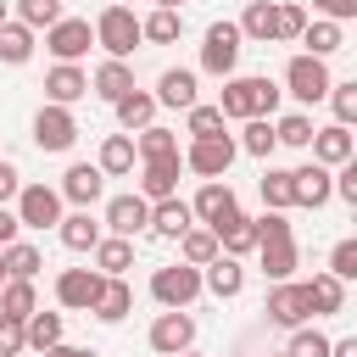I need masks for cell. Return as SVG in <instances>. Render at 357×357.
I'll list each match as a JSON object with an SVG mask.
<instances>
[{
    "label": "cell",
    "instance_id": "obj_1",
    "mask_svg": "<svg viewBox=\"0 0 357 357\" xmlns=\"http://www.w3.org/2000/svg\"><path fill=\"white\" fill-rule=\"evenodd\" d=\"M89 28H95V45H100L106 56H117V61H128L134 45H139V17H134V6H106Z\"/></svg>",
    "mask_w": 357,
    "mask_h": 357
},
{
    "label": "cell",
    "instance_id": "obj_2",
    "mask_svg": "<svg viewBox=\"0 0 357 357\" xmlns=\"http://www.w3.org/2000/svg\"><path fill=\"white\" fill-rule=\"evenodd\" d=\"M329 84H335V78H329L324 56H307V50H301V56H290V61H284V95H290V100L318 106V100L329 95Z\"/></svg>",
    "mask_w": 357,
    "mask_h": 357
},
{
    "label": "cell",
    "instance_id": "obj_3",
    "mask_svg": "<svg viewBox=\"0 0 357 357\" xmlns=\"http://www.w3.org/2000/svg\"><path fill=\"white\" fill-rule=\"evenodd\" d=\"M234 156H240L234 134H206V139H190V151H184V173H201V178H229Z\"/></svg>",
    "mask_w": 357,
    "mask_h": 357
},
{
    "label": "cell",
    "instance_id": "obj_4",
    "mask_svg": "<svg viewBox=\"0 0 357 357\" xmlns=\"http://www.w3.org/2000/svg\"><path fill=\"white\" fill-rule=\"evenodd\" d=\"M240 50H245L240 28H234V22H212V28H206V39H201V67H206L212 78H234Z\"/></svg>",
    "mask_w": 357,
    "mask_h": 357
},
{
    "label": "cell",
    "instance_id": "obj_5",
    "mask_svg": "<svg viewBox=\"0 0 357 357\" xmlns=\"http://www.w3.org/2000/svg\"><path fill=\"white\" fill-rule=\"evenodd\" d=\"M190 212H195V223H206L212 234H218V229H229L234 218H245V212H240V201H234V190H229L223 178H206V184L195 190Z\"/></svg>",
    "mask_w": 357,
    "mask_h": 357
},
{
    "label": "cell",
    "instance_id": "obj_6",
    "mask_svg": "<svg viewBox=\"0 0 357 357\" xmlns=\"http://www.w3.org/2000/svg\"><path fill=\"white\" fill-rule=\"evenodd\" d=\"M151 296H156L162 307H190V301L201 296V268H190V262L156 268V273H151Z\"/></svg>",
    "mask_w": 357,
    "mask_h": 357
},
{
    "label": "cell",
    "instance_id": "obj_7",
    "mask_svg": "<svg viewBox=\"0 0 357 357\" xmlns=\"http://www.w3.org/2000/svg\"><path fill=\"white\" fill-rule=\"evenodd\" d=\"M145 340H151L156 357H178V351L195 346V318H190L184 307H167V312H156V324H151Z\"/></svg>",
    "mask_w": 357,
    "mask_h": 357
},
{
    "label": "cell",
    "instance_id": "obj_8",
    "mask_svg": "<svg viewBox=\"0 0 357 357\" xmlns=\"http://www.w3.org/2000/svg\"><path fill=\"white\" fill-rule=\"evenodd\" d=\"M17 223H22V229H56V223H61V190H50V184H22V190H17Z\"/></svg>",
    "mask_w": 357,
    "mask_h": 357
},
{
    "label": "cell",
    "instance_id": "obj_9",
    "mask_svg": "<svg viewBox=\"0 0 357 357\" xmlns=\"http://www.w3.org/2000/svg\"><path fill=\"white\" fill-rule=\"evenodd\" d=\"M89 45H95V28H89L84 17H56V22L45 28V50H50L56 61H78V56H89Z\"/></svg>",
    "mask_w": 357,
    "mask_h": 357
},
{
    "label": "cell",
    "instance_id": "obj_10",
    "mask_svg": "<svg viewBox=\"0 0 357 357\" xmlns=\"http://www.w3.org/2000/svg\"><path fill=\"white\" fill-rule=\"evenodd\" d=\"M73 139H78V117H73V106H39V117H33V145L39 151H73Z\"/></svg>",
    "mask_w": 357,
    "mask_h": 357
},
{
    "label": "cell",
    "instance_id": "obj_11",
    "mask_svg": "<svg viewBox=\"0 0 357 357\" xmlns=\"http://www.w3.org/2000/svg\"><path fill=\"white\" fill-rule=\"evenodd\" d=\"M329 195H335V167H324V162L290 167V206H324Z\"/></svg>",
    "mask_w": 357,
    "mask_h": 357
},
{
    "label": "cell",
    "instance_id": "obj_12",
    "mask_svg": "<svg viewBox=\"0 0 357 357\" xmlns=\"http://www.w3.org/2000/svg\"><path fill=\"white\" fill-rule=\"evenodd\" d=\"M268 324H279V329H296V324H312V312H307V290H301V279H279L273 290H268Z\"/></svg>",
    "mask_w": 357,
    "mask_h": 357
},
{
    "label": "cell",
    "instance_id": "obj_13",
    "mask_svg": "<svg viewBox=\"0 0 357 357\" xmlns=\"http://www.w3.org/2000/svg\"><path fill=\"white\" fill-rule=\"evenodd\" d=\"M100 279H106V273H95V268H61V273H56V301H61L67 312H89L95 296H100Z\"/></svg>",
    "mask_w": 357,
    "mask_h": 357
},
{
    "label": "cell",
    "instance_id": "obj_14",
    "mask_svg": "<svg viewBox=\"0 0 357 357\" xmlns=\"http://www.w3.org/2000/svg\"><path fill=\"white\" fill-rule=\"evenodd\" d=\"M100 229H112V234H123V240H134L139 229H151V201L134 190V195H112L106 201V223Z\"/></svg>",
    "mask_w": 357,
    "mask_h": 357
},
{
    "label": "cell",
    "instance_id": "obj_15",
    "mask_svg": "<svg viewBox=\"0 0 357 357\" xmlns=\"http://www.w3.org/2000/svg\"><path fill=\"white\" fill-rule=\"evenodd\" d=\"M89 95V73L78 67V61H56L50 73H45V100L50 106H73V100H84Z\"/></svg>",
    "mask_w": 357,
    "mask_h": 357
},
{
    "label": "cell",
    "instance_id": "obj_16",
    "mask_svg": "<svg viewBox=\"0 0 357 357\" xmlns=\"http://www.w3.org/2000/svg\"><path fill=\"white\" fill-rule=\"evenodd\" d=\"M178 178H184V156H156V162H139V195H145V201L178 195Z\"/></svg>",
    "mask_w": 357,
    "mask_h": 357
},
{
    "label": "cell",
    "instance_id": "obj_17",
    "mask_svg": "<svg viewBox=\"0 0 357 357\" xmlns=\"http://www.w3.org/2000/svg\"><path fill=\"white\" fill-rule=\"evenodd\" d=\"M106 195V173L95 167V162H73L67 173H61V201H73V206H95Z\"/></svg>",
    "mask_w": 357,
    "mask_h": 357
},
{
    "label": "cell",
    "instance_id": "obj_18",
    "mask_svg": "<svg viewBox=\"0 0 357 357\" xmlns=\"http://www.w3.org/2000/svg\"><path fill=\"white\" fill-rule=\"evenodd\" d=\"M307 151H312V162H324V167H340V162H351V156H357V145H351V128H346V123L312 128Z\"/></svg>",
    "mask_w": 357,
    "mask_h": 357
},
{
    "label": "cell",
    "instance_id": "obj_19",
    "mask_svg": "<svg viewBox=\"0 0 357 357\" xmlns=\"http://www.w3.org/2000/svg\"><path fill=\"white\" fill-rule=\"evenodd\" d=\"M128 89H134V67H128V61H117V56H106V61L89 73V95H100L106 106H112V100H123Z\"/></svg>",
    "mask_w": 357,
    "mask_h": 357
},
{
    "label": "cell",
    "instance_id": "obj_20",
    "mask_svg": "<svg viewBox=\"0 0 357 357\" xmlns=\"http://www.w3.org/2000/svg\"><path fill=\"white\" fill-rule=\"evenodd\" d=\"M201 290H212V296H223V301L240 296V290H245V268H240V257H223V251H218V257L201 268Z\"/></svg>",
    "mask_w": 357,
    "mask_h": 357
},
{
    "label": "cell",
    "instance_id": "obj_21",
    "mask_svg": "<svg viewBox=\"0 0 357 357\" xmlns=\"http://www.w3.org/2000/svg\"><path fill=\"white\" fill-rule=\"evenodd\" d=\"M151 95H156V106H178V112H190V106L201 100V95H195V73H190V67H167V73L156 78V89H151Z\"/></svg>",
    "mask_w": 357,
    "mask_h": 357
},
{
    "label": "cell",
    "instance_id": "obj_22",
    "mask_svg": "<svg viewBox=\"0 0 357 357\" xmlns=\"http://www.w3.org/2000/svg\"><path fill=\"white\" fill-rule=\"evenodd\" d=\"M190 223H195L190 201H178V195H162V201H151V234H162V240H178Z\"/></svg>",
    "mask_w": 357,
    "mask_h": 357
},
{
    "label": "cell",
    "instance_id": "obj_23",
    "mask_svg": "<svg viewBox=\"0 0 357 357\" xmlns=\"http://www.w3.org/2000/svg\"><path fill=\"white\" fill-rule=\"evenodd\" d=\"M89 257H95V273H106V279H123V273L134 268V240H123V234H100Z\"/></svg>",
    "mask_w": 357,
    "mask_h": 357
},
{
    "label": "cell",
    "instance_id": "obj_24",
    "mask_svg": "<svg viewBox=\"0 0 357 357\" xmlns=\"http://www.w3.org/2000/svg\"><path fill=\"white\" fill-rule=\"evenodd\" d=\"M301 290H307V312L312 318H329V312L346 307V284L335 273H312V279H301Z\"/></svg>",
    "mask_w": 357,
    "mask_h": 357
},
{
    "label": "cell",
    "instance_id": "obj_25",
    "mask_svg": "<svg viewBox=\"0 0 357 357\" xmlns=\"http://www.w3.org/2000/svg\"><path fill=\"white\" fill-rule=\"evenodd\" d=\"M100 324H123L128 312H134V290H128V279H100V296H95V307H89Z\"/></svg>",
    "mask_w": 357,
    "mask_h": 357
},
{
    "label": "cell",
    "instance_id": "obj_26",
    "mask_svg": "<svg viewBox=\"0 0 357 357\" xmlns=\"http://www.w3.org/2000/svg\"><path fill=\"white\" fill-rule=\"evenodd\" d=\"M112 112H117L123 134H139L145 123H156V95H151V89H128L123 100H112Z\"/></svg>",
    "mask_w": 357,
    "mask_h": 357
},
{
    "label": "cell",
    "instance_id": "obj_27",
    "mask_svg": "<svg viewBox=\"0 0 357 357\" xmlns=\"http://www.w3.org/2000/svg\"><path fill=\"white\" fill-rule=\"evenodd\" d=\"M134 134H106L100 139V156H95V167L106 173V178H123V173H134Z\"/></svg>",
    "mask_w": 357,
    "mask_h": 357
},
{
    "label": "cell",
    "instance_id": "obj_28",
    "mask_svg": "<svg viewBox=\"0 0 357 357\" xmlns=\"http://www.w3.org/2000/svg\"><path fill=\"white\" fill-rule=\"evenodd\" d=\"M56 234H61V245H67V251H95L100 223L89 218V206H78V212H67V218L56 223Z\"/></svg>",
    "mask_w": 357,
    "mask_h": 357
},
{
    "label": "cell",
    "instance_id": "obj_29",
    "mask_svg": "<svg viewBox=\"0 0 357 357\" xmlns=\"http://www.w3.org/2000/svg\"><path fill=\"white\" fill-rule=\"evenodd\" d=\"M257 251H262V273H268L273 284H279V279H296V262H301L296 234H290V240H262Z\"/></svg>",
    "mask_w": 357,
    "mask_h": 357
},
{
    "label": "cell",
    "instance_id": "obj_30",
    "mask_svg": "<svg viewBox=\"0 0 357 357\" xmlns=\"http://www.w3.org/2000/svg\"><path fill=\"white\" fill-rule=\"evenodd\" d=\"M218 257V234L206 229V223H190L184 234H178V262H190V268H206Z\"/></svg>",
    "mask_w": 357,
    "mask_h": 357
},
{
    "label": "cell",
    "instance_id": "obj_31",
    "mask_svg": "<svg viewBox=\"0 0 357 357\" xmlns=\"http://www.w3.org/2000/svg\"><path fill=\"white\" fill-rule=\"evenodd\" d=\"M28 56H33V28L17 22V17H6V22H0V61H6V67H22Z\"/></svg>",
    "mask_w": 357,
    "mask_h": 357
},
{
    "label": "cell",
    "instance_id": "obj_32",
    "mask_svg": "<svg viewBox=\"0 0 357 357\" xmlns=\"http://www.w3.org/2000/svg\"><path fill=\"white\" fill-rule=\"evenodd\" d=\"M301 45H307V56H324V61H329V56L346 45V28H340V22H329V17H318V22H307V28H301Z\"/></svg>",
    "mask_w": 357,
    "mask_h": 357
},
{
    "label": "cell",
    "instance_id": "obj_33",
    "mask_svg": "<svg viewBox=\"0 0 357 357\" xmlns=\"http://www.w3.org/2000/svg\"><path fill=\"white\" fill-rule=\"evenodd\" d=\"M134 156H139V162L178 156V134H173V128H162V123H145V128L134 134Z\"/></svg>",
    "mask_w": 357,
    "mask_h": 357
},
{
    "label": "cell",
    "instance_id": "obj_34",
    "mask_svg": "<svg viewBox=\"0 0 357 357\" xmlns=\"http://www.w3.org/2000/svg\"><path fill=\"white\" fill-rule=\"evenodd\" d=\"M0 268H6V279H33L45 268V257H39V245L11 240V245H0Z\"/></svg>",
    "mask_w": 357,
    "mask_h": 357
},
{
    "label": "cell",
    "instance_id": "obj_35",
    "mask_svg": "<svg viewBox=\"0 0 357 357\" xmlns=\"http://www.w3.org/2000/svg\"><path fill=\"white\" fill-rule=\"evenodd\" d=\"M240 39H257V45H273V0H245L240 11Z\"/></svg>",
    "mask_w": 357,
    "mask_h": 357
},
{
    "label": "cell",
    "instance_id": "obj_36",
    "mask_svg": "<svg viewBox=\"0 0 357 357\" xmlns=\"http://www.w3.org/2000/svg\"><path fill=\"white\" fill-rule=\"evenodd\" d=\"M218 112H223V123H245V117H257V112H251V78H223Z\"/></svg>",
    "mask_w": 357,
    "mask_h": 357
},
{
    "label": "cell",
    "instance_id": "obj_37",
    "mask_svg": "<svg viewBox=\"0 0 357 357\" xmlns=\"http://www.w3.org/2000/svg\"><path fill=\"white\" fill-rule=\"evenodd\" d=\"M234 145H240L245 156L268 162V156H273V145H279V139H273V117H245V128H240V139H234Z\"/></svg>",
    "mask_w": 357,
    "mask_h": 357
},
{
    "label": "cell",
    "instance_id": "obj_38",
    "mask_svg": "<svg viewBox=\"0 0 357 357\" xmlns=\"http://www.w3.org/2000/svg\"><path fill=\"white\" fill-rule=\"evenodd\" d=\"M178 33H184V17L167 11V6H156L151 17H139V39H151V45H173Z\"/></svg>",
    "mask_w": 357,
    "mask_h": 357
},
{
    "label": "cell",
    "instance_id": "obj_39",
    "mask_svg": "<svg viewBox=\"0 0 357 357\" xmlns=\"http://www.w3.org/2000/svg\"><path fill=\"white\" fill-rule=\"evenodd\" d=\"M39 307V290H33V279H6L0 284V312H11V318H28Z\"/></svg>",
    "mask_w": 357,
    "mask_h": 357
},
{
    "label": "cell",
    "instance_id": "obj_40",
    "mask_svg": "<svg viewBox=\"0 0 357 357\" xmlns=\"http://www.w3.org/2000/svg\"><path fill=\"white\" fill-rule=\"evenodd\" d=\"M301 28H307V11H301L296 0H273V45L301 39Z\"/></svg>",
    "mask_w": 357,
    "mask_h": 357
},
{
    "label": "cell",
    "instance_id": "obj_41",
    "mask_svg": "<svg viewBox=\"0 0 357 357\" xmlns=\"http://www.w3.org/2000/svg\"><path fill=\"white\" fill-rule=\"evenodd\" d=\"M22 329H28V346H33V351H45V346H56V340H61V312H39V307H33V312L22 318Z\"/></svg>",
    "mask_w": 357,
    "mask_h": 357
},
{
    "label": "cell",
    "instance_id": "obj_42",
    "mask_svg": "<svg viewBox=\"0 0 357 357\" xmlns=\"http://www.w3.org/2000/svg\"><path fill=\"white\" fill-rule=\"evenodd\" d=\"M273 139L307 151V139H312V117H307V112H284V117H273Z\"/></svg>",
    "mask_w": 357,
    "mask_h": 357
},
{
    "label": "cell",
    "instance_id": "obj_43",
    "mask_svg": "<svg viewBox=\"0 0 357 357\" xmlns=\"http://www.w3.org/2000/svg\"><path fill=\"white\" fill-rule=\"evenodd\" d=\"M257 190H262V206L268 212H290V167H268Z\"/></svg>",
    "mask_w": 357,
    "mask_h": 357
},
{
    "label": "cell",
    "instance_id": "obj_44",
    "mask_svg": "<svg viewBox=\"0 0 357 357\" xmlns=\"http://www.w3.org/2000/svg\"><path fill=\"white\" fill-rule=\"evenodd\" d=\"M218 251H223V257H245V251H257V229H251V218H234L229 229H218Z\"/></svg>",
    "mask_w": 357,
    "mask_h": 357
},
{
    "label": "cell",
    "instance_id": "obj_45",
    "mask_svg": "<svg viewBox=\"0 0 357 357\" xmlns=\"http://www.w3.org/2000/svg\"><path fill=\"white\" fill-rule=\"evenodd\" d=\"M284 357H329V335H324V329H312V324H296V329H290Z\"/></svg>",
    "mask_w": 357,
    "mask_h": 357
},
{
    "label": "cell",
    "instance_id": "obj_46",
    "mask_svg": "<svg viewBox=\"0 0 357 357\" xmlns=\"http://www.w3.org/2000/svg\"><path fill=\"white\" fill-rule=\"evenodd\" d=\"M184 134H190V139H206V134H223V112H218V106H201V100H195V106L184 112Z\"/></svg>",
    "mask_w": 357,
    "mask_h": 357
},
{
    "label": "cell",
    "instance_id": "obj_47",
    "mask_svg": "<svg viewBox=\"0 0 357 357\" xmlns=\"http://www.w3.org/2000/svg\"><path fill=\"white\" fill-rule=\"evenodd\" d=\"M329 106H335V123H357V78H346V84H329V95H324Z\"/></svg>",
    "mask_w": 357,
    "mask_h": 357
},
{
    "label": "cell",
    "instance_id": "obj_48",
    "mask_svg": "<svg viewBox=\"0 0 357 357\" xmlns=\"http://www.w3.org/2000/svg\"><path fill=\"white\" fill-rule=\"evenodd\" d=\"M61 17V0H17V22H28V28H50Z\"/></svg>",
    "mask_w": 357,
    "mask_h": 357
},
{
    "label": "cell",
    "instance_id": "obj_49",
    "mask_svg": "<svg viewBox=\"0 0 357 357\" xmlns=\"http://www.w3.org/2000/svg\"><path fill=\"white\" fill-rule=\"evenodd\" d=\"M279 100H284V89H279L273 78H251V112H257V117H273Z\"/></svg>",
    "mask_w": 357,
    "mask_h": 357
},
{
    "label": "cell",
    "instance_id": "obj_50",
    "mask_svg": "<svg viewBox=\"0 0 357 357\" xmlns=\"http://www.w3.org/2000/svg\"><path fill=\"white\" fill-rule=\"evenodd\" d=\"M329 273H335L340 284H351V279H357V240H340V245L329 251Z\"/></svg>",
    "mask_w": 357,
    "mask_h": 357
},
{
    "label": "cell",
    "instance_id": "obj_51",
    "mask_svg": "<svg viewBox=\"0 0 357 357\" xmlns=\"http://www.w3.org/2000/svg\"><path fill=\"white\" fill-rule=\"evenodd\" d=\"M22 346H28V329H22V318L0 312V357H17Z\"/></svg>",
    "mask_w": 357,
    "mask_h": 357
},
{
    "label": "cell",
    "instance_id": "obj_52",
    "mask_svg": "<svg viewBox=\"0 0 357 357\" xmlns=\"http://www.w3.org/2000/svg\"><path fill=\"white\" fill-rule=\"evenodd\" d=\"M251 229H257V245L262 240H290V218L284 212H262V218H251Z\"/></svg>",
    "mask_w": 357,
    "mask_h": 357
},
{
    "label": "cell",
    "instance_id": "obj_53",
    "mask_svg": "<svg viewBox=\"0 0 357 357\" xmlns=\"http://www.w3.org/2000/svg\"><path fill=\"white\" fill-rule=\"evenodd\" d=\"M335 195H340L346 206H357V162H340V173H335Z\"/></svg>",
    "mask_w": 357,
    "mask_h": 357
},
{
    "label": "cell",
    "instance_id": "obj_54",
    "mask_svg": "<svg viewBox=\"0 0 357 357\" xmlns=\"http://www.w3.org/2000/svg\"><path fill=\"white\" fill-rule=\"evenodd\" d=\"M312 11L329 17V22H351L357 17V0H312Z\"/></svg>",
    "mask_w": 357,
    "mask_h": 357
},
{
    "label": "cell",
    "instance_id": "obj_55",
    "mask_svg": "<svg viewBox=\"0 0 357 357\" xmlns=\"http://www.w3.org/2000/svg\"><path fill=\"white\" fill-rule=\"evenodd\" d=\"M17 190H22V173H17L11 162H0V206H6V201H17Z\"/></svg>",
    "mask_w": 357,
    "mask_h": 357
},
{
    "label": "cell",
    "instance_id": "obj_56",
    "mask_svg": "<svg viewBox=\"0 0 357 357\" xmlns=\"http://www.w3.org/2000/svg\"><path fill=\"white\" fill-rule=\"evenodd\" d=\"M17 229H22V223H17V212H6V206H0V245H11V240H17Z\"/></svg>",
    "mask_w": 357,
    "mask_h": 357
},
{
    "label": "cell",
    "instance_id": "obj_57",
    "mask_svg": "<svg viewBox=\"0 0 357 357\" xmlns=\"http://www.w3.org/2000/svg\"><path fill=\"white\" fill-rule=\"evenodd\" d=\"M329 357H357V335H340V340H329Z\"/></svg>",
    "mask_w": 357,
    "mask_h": 357
},
{
    "label": "cell",
    "instance_id": "obj_58",
    "mask_svg": "<svg viewBox=\"0 0 357 357\" xmlns=\"http://www.w3.org/2000/svg\"><path fill=\"white\" fill-rule=\"evenodd\" d=\"M73 357H100V351H89V346H73Z\"/></svg>",
    "mask_w": 357,
    "mask_h": 357
},
{
    "label": "cell",
    "instance_id": "obj_59",
    "mask_svg": "<svg viewBox=\"0 0 357 357\" xmlns=\"http://www.w3.org/2000/svg\"><path fill=\"white\" fill-rule=\"evenodd\" d=\"M156 6H167V11H178V6H184V0H156Z\"/></svg>",
    "mask_w": 357,
    "mask_h": 357
},
{
    "label": "cell",
    "instance_id": "obj_60",
    "mask_svg": "<svg viewBox=\"0 0 357 357\" xmlns=\"http://www.w3.org/2000/svg\"><path fill=\"white\" fill-rule=\"evenodd\" d=\"M0 22H6V0H0Z\"/></svg>",
    "mask_w": 357,
    "mask_h": 357
},
{
    "label": "cell",
    "instance_id": "obj_61",
    "mask_svg": "<svg viewBox=\"0 0 357 357\" xmlns=\"http://www.w3.org/2000/svg\"><path fill=\"white\" fill-rule=\"evenodd\" d=\"M112 6H128V0H112Z\"/></svg>",
    "mask_w": 357,
    "mask_h": 357
},
{
    "label": "cell",
    "instance_id": "obj_62",
    "mask_svg": "<svg viewBox=\"0 0 357 357\" xmlns=\"http://www.w3.org/2000/svg\"><path fill=\"white\" fill-rule=\"evenodd\" d=\"M0 284H6V268H0Z\"/></svg>",
    "mask_w": 357,
    "mask_h": 357
},
{
    "label": "cell",
    "instance_id": "obj_63",
    "mask_svg": "<svg viewBox=\"0 0 357 357\" xmlns=\"http://www.w3.org/2000/svg\"><path fill=\"white\" fill-rule=\"evenodd\" d=\"M178 357H195V351H178Z\"/></svg>",
    "mask_w": 357,
    "mask_h": 357
},
{
    "label": "cell",
    "instance_id": "obj_64",
    "mask_svg": "<svg viewBox=\"0 0 357 357\" xmlns=\"http://www.w3.org/2000/svg\"><path fill=\"white\" fill-rule=\"evenodd\" d=\"M279 357H284V351H279Z\"/></svg>",
    "mask_w": 357,
    "mask_h": 357
}]
</instances>
